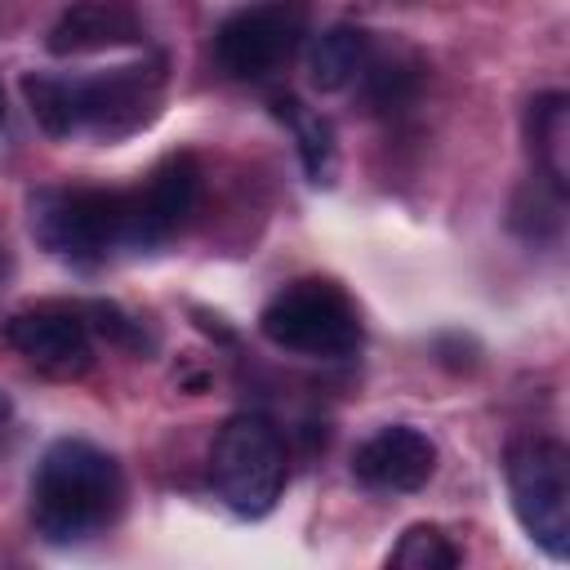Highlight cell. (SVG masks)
Wrapping results in <instances>:
<instances>
[{"label": "cell", "mask_w": 570, "mask_h": 570, "mask_svg": "<svg viewBox=\"0 0 570 570\" xmlns=\"http://www.w3.org/2000/svg\"><path fill=\"white\" fill-rule=\"evenodd\" d=\"M9 423H13V401L0 392V441L9 436Z\"/></svg>", "instance_id": "obj_19"}, {"label": "cell", "mask_w": 570, "mask_h": 570, "mask_svg": "<svg viewBox=\"0 0 570 570\" xmlns=\"http://www.w3.org/2000/svg\"><path fill=\"white\" fill-rule=\"evenodd\" d=\"M209 476L218 499L240 517H263L285 490V445L258 414H236L218 428L209 450Z\"/></svg>", "instance_id": "obj_5"}, {"label": "cell", "mask_w": 570, "mask_h": 570, "mask_svg": "<svg viewBox=\"0 0 570 570\" xmlns=\"http://www.w3.org/2000/svg\"><path fill=\"white\" fill-rule=\"evenodd\" d=\"M31 236L67 263H98L129 245V191L45 187L31 196Z\"/></svg>", "instance_id": "obj_2"}, {"label": "cell", "mask_w": 570, "mask_h": 570, "mask_svg": "<svg viewBox=\"0 0 570 570\" xmlns=\"http://www.w3.org/2000/svg\"><path fill=\"white\" fill-rule=\"evenodd\" d=\"M0 120H4V89H0Z\"/></svg>", "instance_id": "obj_21"}, {"label": "cell", "mask_w": 570, "mask_h": 570, "mask_svg": "<svg viewBox=\"0 0 570 570\" xmlns=\"http://www.w3.org/2000/svg\"><path fill=\"white\" fill-rule=\"evenodd\" d=\"M258 330L267 343L312 361H338L361 347V316L352 298L321 276H303L272 294V303L258 316Z\"/></svg>", "instance_id": "obj_3"}, {"label": "cell", "mask_w": 570, "mask_h": 570, "mask_svg": "<svg viewBox=\"0 0 570 570\" xmlns=\"http://www.w3.org/2000/svg\"><path fill=\"white\" fill-rule=\"evenodd\" d=\"M419 62L414 58H405V53H370L365 58V71H361V80H365V98H370V107L374 111H401L410 98H414V89H419Z\"/></svg>", "instance_id": "obj_15"}, {"label": "cell", "mask_w": 570, "mask_h": 570, "mask_svg": "<svg viewBox=\"0 0 570 570\" xmlns=\"http://www.w3.org/2000/svg\"><path fill=\"white\" fill-rule=\"evenodd\" d=\"M142 22L125 0H76L62 9V18L49 27V53H94V49H116V45H138Z\"/></svg>", "instance_id": "obj_11"}, {"label": "cell", "mask_w": 570, "mask_h": 570, "mask_svg": "<svg viewBox=\"0 0 570 570\" xmlns=\"http://www.w3.org/2000/svg\"><path fill=\"white\" fill-rule=\"evenodd\" d=\"M196 191H200V169L187 151L178 156H165L147 183L138 191H129V245L134 249H151L160 245L165 236H174L191 205H196Z\"/></svg>", "instance_id": "obj_9"}, {"label": "cell", "mask_w": 570, "mask_h": 570, "mask_svg": "<svg viewBox=\"0 0 570 570\" xmlns=\"http://www.w3.org/2000/svg\"><path fill=\"white\" fill-rule=\"evenodd\" d=\"M307 31V0H254L214 31V62L232 80H263L281 71Z\"/></svg>", "instance_id": "obj_6"}, {"label": "cell", "mask_w": 570, "mask_h": 570, "mask_svg": "<svg viewBox=\"0 0 570 570\" xmlns=\"http://www.w3.org/2000/svg\"><path fill=\"white\" fill-rule=\"evenodd\" d=\"M530 151L539 160V178L566 191L570 178V98L543 94L530 102Z\"/></svg>", "instance_id": "obj_13"}, {"label": "cell", "mask_w": 570, "mask_h": 570, "mask_svg": "<svg viewBox=\"0 0 570 570\" xmlns=\"http://www.w3.org/2000/svg\"><path fill=\"white\" fill-rule=\"evenodd\" d=\"M125 499L120 468L107 450L80 436L53 441L31 476V521L49 543H80L102 530Z\"/></svg>", "instance_id": "obj_1"}, {"label": "cell", "mask_w": 570, "mask_h": 570, "mask_svg": "<svg viewBox=\"0 0 570 570\" xmlns=\"http://www.w3.org/2000/svg\"><path fill=\"white\" fill-rule=\"evenodd\" d=\"M365 58H370V36L361 27H352V22H338L325 36H316V45L307 53V80L321 94H338L352 80H361Z\"/></svg>", "instance_id": "obj_12"}, {"label": "cell", "mask_w": 570, "mask_h": 570, "mask_svg": "<svg viewBox=\"0 0 570 570\" xmlns=\"http://www.w3.org/2000/svg\"><path fill=\"white\" fill-rule=\"evenodd\" d=\"M80 312H85L89 330H98L102 338L125 343V347H138V343H142V325H138L134 316H125L116 303H89V307H80Z\"/></svg>", "instance_id": "obj_18"}, {"label": "cell", "mask_w": 570, "mask_h": 570, "mask_svg": "<svg viewBox=\"0 0 570 570\" xmlns=\"http://www.w3.org/2000/svg\"><path fill=\"white\" fill-rule=\"evenodd\" d=\"M508 494L525 534L548 552H570V454L552 436H521L508 450Z\"/></svg>", "instance_id": "obj_4"}, {"label": "cell", "mask_w": 570, "mask_h": 570, "mask_svg": "<svg viewBox=\"0 0 570 570\" xmlns=\"http://www.w3.org/2000/svg\"><path fill=\"white\" fill-rule=\"evenodd\" d=\"M9 272V258H4V245H0V276Z\"/></svg>", "instance_id": "obj_20"}, {"label": "cell", "mask_w": 570, "mask_h": 570, "mask_svg": "<svg viewBox=\"0 0 570 570\" xmlns=\"http://www.w3.org/2000/svg\"><path fill=\"white\" fill-rule=\"evenodd\" d=\"M352 472H356V481H365L374 490L410 494V490L428 485V476L436 472V445L428 441V432H419L410 423H387L356 445Z\"/></svg>", "instance_id": "obj_10"}, {"label": "cell", "mask_w": 570, "mask_h": 570, "mask_svg": "<svg viewBox=\"0 0 570 570\" xmlns=\"http://www.w3.org/2000/svg\"><path fill=\"white\" fill-rule=\"evenodd\" d=\"M281 107V120H289L294 129V142H298V156H303V169L312 183H334V169H338V147H334V129L325 116L307 111L303 102L285 98L276 102Z\"/></svg>", "instance_id": "obj_14"}, {"label": "cell", "mask_w": 570, "mask_h": 570, "mask_svg": "<svg viewBox=\"0 0 570 570\" xmlns=\"http://www.w3.org/2000/svg\"><path fill=\"white\" fill-rule=\"evenodd\" d=\"M89 321L80 307H67V303H36V307H22L4 321V338L45 374H58V379H71V374H85L89 361H94V338H89Z\"/></svg>", "instance_id": "obj_8"}, {"label": "cell", "mask_w": 570, "mask_h": 570, "mask_svg": "<svg viewBox=\"0 0 570 570\" xmlns=\"http://www.w3.org/2000/svg\"><path fill=\"white\" fill-rule=\"evenodd\" d=\"M160 89H165V67L160 62H129V67H111L102 76L71 80L76 134L125 138V134L142 129L156 116Z\"/></svg>", "instance_id": "obj_7"}, {"label": "cell", "mask_w": 570, "mask_h": 570, "mask_svg": "<svg viewBox=\"0 0 570 570\" xmlns=\"http://www.w3.org/2000/svg\"><path fill=\"white\" fill-rule=\"evenodd\" d=\"M387 566L396 570H450L459 566V548L450 543V534L441 525H410L396 548L387 552Z\"/></svg>", "instance_id": "obj_17"}, {"label": "cell", "mask_w": 570, "mask_h": 570, "mask_svg": "<svg viewBox=\"0 0 570 570\" xmlns=\"http://www.w3.org/2000/svg\"><path fill=\"white\" fill-rule=\"evenodd\" d=\"M22 98L36 116V125L49 138H71L76 134V107H71V80L67 76H45L27 71L22 76Z\"/></svg>", "instance_id": "obj_16"}]
</instances>
